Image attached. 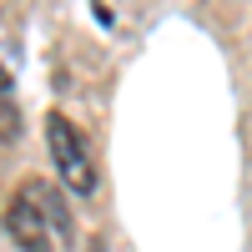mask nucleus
<instances>
[{"label": "nucleus", "instance_id": "f03ea898", "mask_svg": "<svg viewBox=\"0 0 252 252\" xmlns=\"http://www.w3.org/2000/svg\"><path fill=\"white\" fill-rule=\"evenodd\" d=\"M46 141H51V157H56L61 182H66L76 197H91V192H96V161H91L86 136L71 126V116L51 111V116H46Z\"/></svg>", "mask_w": 252, "mask_h": 252}, {"label": "nucleus", "instance_id": "f257e3e1", "mask_svg": "<svg viewBox=\"0 0 252 252\" xmlns=\"http://www.w3.org/2000/svg\"><path fill=\"white\" fill-rule=\"evenodd\" d=\"M5 232L15 237L20 252H56L61 242H71V212L66 197L56 192L51 182H20V192L5 207Z\"/></svg>", "mask_w": 252, "mask_h": 252}]
</instances>
